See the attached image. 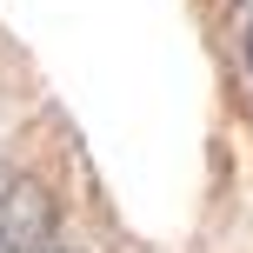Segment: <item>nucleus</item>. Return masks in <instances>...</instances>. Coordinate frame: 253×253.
Masks as SVG:
<instances>
[{
  "label": "nucleus",
  "instance_id": "1",
  "mask_svg": "<svg viewBox=\"0 0 253 253\" xmlns=\"http://www.w3.org/2000/svg\"><path fill=\"white\" fill-rule=\"evenodd\" d=\"M7 233H13V173L0 160V247H7Z\"/></svg>",
  "mask_w": 253,
  "mask_h": 253
},
{
  "label": "nucleus",
  "instance_id": "2",
  "mask_svg": "<svg viewBox=\"0 0 253 253\" xmlns=\"http://www.w3.org/2000/svg\"><path fill=\"white\" fill-rule=\"evenodd\" d=\"M34 253H74V247H60V240H40V247H34Z\"/></svg>",
  "mask_w": 253,
  "mask_h": 253
}]
</instances>
